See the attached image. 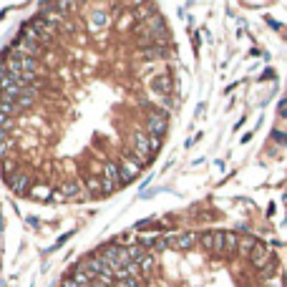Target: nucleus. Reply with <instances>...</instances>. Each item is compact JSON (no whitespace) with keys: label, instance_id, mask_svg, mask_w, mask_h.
Instances as JSON below:
<instances>
[{"label":"nucleus","instance_id":"obj_1","mask_svg":"<svg viewBox=\"0 0 287 287\" xmlns=\"http://www.w3.org/2000/svg\"><path fill=\"white\" fill-rule=\"evenodd\" d=\"M86 187H83V181L78 176H68L63 179L60 184L53 187V194H51V204L60 202V204H66V202H78V199H86Z\"/></svg>","mask_w":287,"mask_h":287},{"label":"nucleus","instance_id":"obj_2","mask_svg":"<svg viewBox=\"0 0 287 287\" xmlns=\"http://www.w3.org/2000/svg\"><path fill=\"white\" fill-rule=\"evenodd\" d=\"M96 254L114 269V275H116V272H121V269H126V267L131 265V260H129V249L121 247L118 242H109V245H103L101 249H96Z\"/></svg>","mask_w":287,"mask_h":287},{"label":"nucleus","instance_id":"obj_3","mask_svg":"<svg viewBox=\"0 0 287 287\" xmlns=\"http://www.w3.org/2000/svg\"><path fill=\"white\" fill-rule=\"evenodd\" d=\"M144 129H146V136L149 139H164L166 129H169V114L161 111L159 106L154 111H149L146 118H144Z\"/></svg>","mask_w":287,"mask_h":287},{"label":"nucleus","instance_id":"obj_4","mask_svg":"<svg viewBox=\"0 0 287 287\" xmlns=\"http://www.w3.org/2000/svg\"><path fill=\"white\" fill-rule=\"evenodd\" d=\"M83 23H86V33L98 36V33H103V30H109L114 25V15L106 8H94L91 13H86Z\"/></svg>","mask_w":287,"mask_h":287},{"label":"nucleus","instance_id":"obj_5","mask_svg":"<svg viewBox=\"0 0 287 287\" xmlns=\"http://www.w3.org/2000/svg\"><path fill=\"white\" fill-rule=\"evenodd\" d=\"M126 144H129V149L134 151V156L139 159L144 166L154 159V154H151V146H149V136H146V131H139V129H134L129 136H126Z\"/></svg>","mask_w":287,"mask_h":287},{"label":"nucleus","instance_id":"obj_6","mask_svg":"<svg viewBox=\"0 0 287 287\" xmlns=\"http://www.w3.org/2000/svg\"><path fill=\"white\" fill-rule=\"evenodd\" d=\"M118 166H121V184H129V181H134L136 176L141 174L144 169V164L134 156V151L126 146L124 151H121V156H118Z\"/></svg>","mask_w":287,"mask_h":287},{"label":"nucleus","instance_id":"obj_7","mask_svg":"<svg viewBox=\"0 0 287 287\" xmlns=\"http://www.w3.org/2000/svg\"><path fill=\"white\" fill-rule=\"evenodd\" d=\"M8 181V187H10V191L13 194H20V196H28V191L33 189V184H36V172L33 169H18L10 179H5Z\"/></svg>","mask_w":287,"mask_h":287},{"label":"nucleus","instance_id":"obj_8","mask_svg":"<svg viewBox=\"0 0 287 287\" xmlns=\"http://www.w3.org/2000/svg\"><path fill=\"white\" fill-rule=\"evenodd\" d=\"M149 91L154 98H169L172 91H174V78L172 73H156L149 78Z\"/></svg>","mask_w":287,"mask_h":287},{"label":"nucleus","instance_id":"obj_9","mask_svg":"<svg viewBox=\"0 0 287 287\" xmlns=\"http://www.w3.org/2000/svg\"><path fill=\"white\" fill-rule=\"evenodd\" d=\"M136 56H139L144 63H156V60H164L172 56L169 45H159V43H151V45H139L136 48Z\"/></svg>","mask_w":287,"mask_h":287},{"label":"nucleus","instance_id":"obj_10","mask_svg":"<svg viewBox=\"0 0 287 287\" xmlns=\"http://www.w3.org/2000/svg\"><path fill=\"white\" fill-rule=\"evenodd\" d=\"M164 239H166V247L179 249V252H187V249L194 247L196 234L194 232H169V234H164Z\"/></svg>","mask_w":287,"mask_h":287},{"label":"nucleus","instance_id":"obj_11","mask_svg":"<svg viewBox=\"0 0 287 287\" xmlns=\"http://www.w3.org/2000/svg\"><path fill=\"white\" fill-rule=\"evenodd\" d=\"M136 25H139V23H136L134 10H131V8L116 13V18H114V28L118 30V33H134V28H136Z\"/></svg>","mask_w":287,"mask_h":287},{"label":"nucleus","instance_id":"obj_12","mask_svg":"<svg viewBox=\"0 0 287 287\" xmlns=\"http://www.w3.org/2000/svg\"><path fill=\"white\" fill-rule=\"evenodd\" d=\"M249 260H252V265H254L257 269H265V267L269 265V260H272V252H269L265 245H260V242H257V247L252 249Z\"/></svg>","mask_w":287,"mask_h":287},{"label":"nucleus","instance_id":"obj_13","mask_svg":"<svg viewBox=\"0 0 287 287\" xmlns=\"http://www.w3.org/2000/svg\"><path fill=\"white\" fill-rule=\"evenodd\" d=\"M51 194H53V187L48 184V181H36L33 189L28 191L30 199H36V202H48V204H51Z\"/></svg>","mask_w":287,"mask_h":287},{"label":"nucleus","instance_id":"obj_14","mask_svg":"<svg viewBox=\"0 0 287 287\" xmlns=\"http://www.w3.org/2000/svg\"><path fill=\"white\" fill-rule=\"evenodd\" d=\"M18 149H20V136L13 134L8 139L0 141V159H8V156H18Z\"/></svg>","mask_w":287,"mask_h":287},{"label":"nucleus","instance_id":"obj_15","mask_svg":"<svg viewBox=\"0 0 287 287\" xmlns=\"http://www.w3.org/2000/svg\"><path fill=\"white\" fill-rule=\"evenodd\" d=\"M101 176L103 179H111V181H118L121 184V166H118V159H106L101 161ZM124 187V184H121Z\"/></svg>","mask_w":287,"mask_h":287},{"label":"nucleus","instance_id":"obj_16","mask_svg":"<svg viewBox=\"0 0 287 287\" xmlns=\"http://www.w3.org/2000/svg\"><path fill=\"white\" fill-rule=\"evenodd\" d=\"M18 169H23V161L20 156H8V159H0V174H3V179H10Z\"/></svg>","mask_w":287,"mask_h":287},{"label":"nucleus","instance_id":"obj_17","mask_svg":"<svg viewBox=\"0 0 287 287\" xmlns=\"http://www.w3.org/2000/svg\"><path fill=\"white\" fill-rule=\"evenodd\" d=\"M239 249V237L234 232H224V254H234Z\"/></svg>","mask_w":287,"mask_h":287},{"label":"nucleus","instance_id":"obj_18","mask_svg":"<svg viewBox=\"0 0 287 287\" xmlns=\"http://www.w3.org/2000/svg\"><path fill=\"white\" fill-rule=\"evenodd\" d=\"M196 237H199V242H202V247L207 249V252H214V232H199V234H196Z\"/></svg>","mask_w":287,"mask_h":287},{"label":"nucleus","instance_id":"obj_19","mask_svg":"<svg viewBox=\"0 0 287 287\" xmlns=\"http://www.w3.org/2000/svg\"><path fill=\"white\" fill-rule=\"evenodd\" d=\"M254 247H257V239H254L252 234H247L245 239H239V252H242V254H247V257H249Z\"/></svg>","mask_w":287,"mask_h":287},{"label":"nucleus","instance_id":"obj_20","mask_svg":"<svg viewBox=\"0 0 287 287\" xmlns=\"http://www.w3.org/2000/svg\"><path fill=\"white\" fill-rule=\"evenodd\" d=\"M154 265H156V254H151V252H149V254H146V260H144V262L139 265V267H141V275H146V272H151V267H154Z\"/></svg>","mask_w":287,"mask_h":287},{"label":"nucleus","instance_id":"obj_21","mask_svg":"<svg viewBox=\"0 0 287 287\" xmlns=\"http://www.w3.org/2000/svg\"><path fill=\"white\" fill-rule=\"evenodd\" d=\"M214 254H224V232H214Z\"/></svg>","mask_w":287,"mask_h":287},{"label":"nucleus","instance_id":"obj_22","mask_svg":"<svg viewBox=\"0 0 287 287\" xmlns=\"http://www.w3.org/2000/svg\"><path fill=\"white\" fill-rule=\"evenodd\" d=\"M5 76H8V66H5V60H3V58H0V81H3V78H5Z\"/></svg>","mask_w":287,"mask_h":287},{"label":"nucleus","instance_id":"obj_23","mask_svg":"<svg viewBox=\"0 0 287 287\" xmlns=\"http://www.w3.org/2000/svg\"><path fill=\"white\" fill-rule=\"evenodd\" d=\"M275 139H277V141H282V144H285V141H287V136H285V134H282V131H275Z\"/></svg>","mask_w":287,"mask_h":287},{"label":"nucleus","instance_id":"obj_24","mask_svg":"<svg viewBox=\"0 0 287 287\" xmlns=\"http://www.w3.org/2000/svg\"><path fill=\"white\" fill-rule=\"evenodd\" d=\"M269 287H282V280H280V277H275V282H272Z\"/></svg>","mask_w":287,"mask_h":287}]
</instances>
